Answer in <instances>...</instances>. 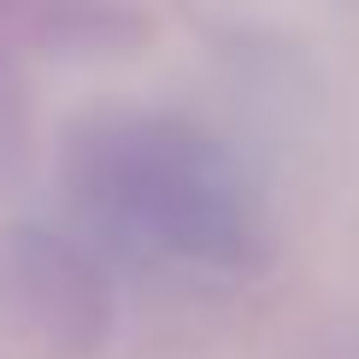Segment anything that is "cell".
<instances>
[{"label": "cell", "mask_w": 359, "mask_h": 359, "mask_svg": "<svg viewBox=\"0 0 359 359\" xmlns=\"http://www.w3.org/2000/svg\"><path fill=\"white\" fill-rule=\"evenodd\" d=\"M59 189L100 248L189 283H248L277 253L265 183L218 130L165 107L88 112L59 142Z\"/></svg>", "instance_id": "6da1fadb"}]
</instances>
